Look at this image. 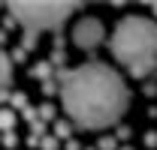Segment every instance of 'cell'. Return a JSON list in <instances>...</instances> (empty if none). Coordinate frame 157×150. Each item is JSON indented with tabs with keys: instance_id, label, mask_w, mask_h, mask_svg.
Instances as JSON below:
<instances>
[{
	"instance_id": "cell-12",
	"label": "cell",
	"mask_w": 157,
	"mask_h": 150,
	"mask_svg": "<svg viewBox=\"0 0 157 150\" xmlns=\"http://www.w3.org/2000/svg\"><path fill=\"white\" fill-rule=\"evenodd\" d=\"M12 105H15V108H27V96L24 93H12Z\"/></svg>"
},
{
	"instance_id": "cell-4",
	"label": "cell",
	"mask_w": 157,
	"mask_h": 150,
	"mask_svg": "<svg viewBox=\"0 0 157 150\" xmlns=\"http://www.w3.org/2000/svg\"><path fill=\"white\" fill-rule=\"evenodd\" d=\"M103 39H106V27H103V21L94 18V15H85V18H78L76 24H73V42H76L82 51L100 48Z\"/></svg>"
},
{
	"instance_id": "cell-1",
	"label": "cell",
	"mask_w": 157,
	"mask_h": 150,
	"mask_svg": "<svg viewBox=\"0 0 157 150\" xmlns=\"http://www.w3.org/2000/svg\"><path fill=\"white\" fill-rule=\"evenodd\" d=\"M60 105L76 129H109L130 108V87L115 66L91 60L78 69H58Z\"/></svg>"
},
{
	"instance_id": "cell-11",
	"label": "cell",
	"mask_w": 157,
	"mask_h": 150,
	"mask_svg": "<svg viewBox=\"0 0 157 150\" xmlns=\"http://www.w3.org/2000/svg\"><path fill=\"white\" fill-rule=\"evenodd\" d=\"M39 147H42V150H55V147H58V138H55V135H42Z\"/></svg>"
},
{
	"instance_id": "cell-5",
	"label": "cell",
	"mask_w": 157,
	"mask_h": 150,
	"mask_svg": "<svg viewBox=\"0 0 157 150\" xmlns=\"http://www.w3.org/2000/svg\"><path fill=\"white\" fill-rule=\"evenodd\" d=\"M9 84H12V54H3V99H9Z\"/></svg>"
},
{
	"instance_id": "cell-18",
	"label": "cell",
	"mask_w": 157,
	"mask_h": 150,
	"mask_svg": "<svg viewBox=\"0 0 157 150\" xmlns=\"http://www.w3.org/2000/svg\"><path fill=\"white\" fill-rule=\"evenodd\" d=\"M151 12H154V15H157V3H151Z\"/></svg>"
},
{
	"instance_id": "cell-17",
	"label": "cell",
	"mask_w": 157,
	"mask_h": 150,
	"mask_svg": "<svg viewBox=\"0 0 157 150\" xmlns=\"http://www.w3.org/2000/svg\"><path fill=\"white\" fill-rule=\"evenodd\" d=\"M118 138H130V129L127 126H118Z\"/></svg>"
},
{
	"instance_id": "cell-10",
	"label": "cell",
	"mask_w": 157,
	"mask_h": 150,
	"mask_svg": "<svg viewBox=\"0 0 157 150\" xmlns=\"http://www.w3.org/2000/svg\"><path fill=\"white\" fill-rule=\"evenodd\" d=\"M97 150H115V135H103L100 144H97Z\"/></svg>"
},
{
	"instance_id": "cell-9",
	"label": "cell",
	"mask_w": 157,
	"mask_h": 150,
	"mask_svg": "<svg viewBox=\"0 0 157 150\" xmlns=\"http://www.w3.org/2000/svg\"><path fill=\"white\" fill-rule=\"evenodd\" d=\"M12 126H15V111L3 108V132H12Z\"/></svg>"
},
{
	"instance_id": "cell-3",
	"label": "cell",
	"mask_w": 157,
	"mask_h": 150,
	"mask_svg": "<svg viewBox=\"0 0 157 150\" xmlns=\"http://www.w3.org/2000/svg\"><path fill=\"white\" fill-rule=\"evenodd\" d=\"M6 9L24 27L21 48L30 51V48H36L39 30H60V24L78 9V3H27V0H18V3H6Z\"/></svg>"
},
{
	"instance_id": "cell-16",
	"label": "cell",
	"mask_w": 157,
	"mask_h": 150,
	"mask_svg": "<svg viewBox=\"0 0 157 150\" xmlns=\"http://www.w3.org/2000/svg\"><path fill=\"white\" fill-rule=\"evenodd\" d=\"M24 54H27L24 48H15V51H12V60H24Z\"/></svg>"
},
{
	"instance_id": "cell-6",
	"label": "cell",
	"mask_w": 157,
	"mask_h": 150,
	"mask_svg": "<svg viewBox=\"0 0 157 150\" xmlns=\"http://www.w3.org/2000/svg\"><path fill=\"white\" fill-rule=\"evenodd\" d=\"M30 75H33V78H42V81H48V75H52V63H48V60H39L36 66H30Z\"/></svg>"
},
{
	"instance_id": "cell-7",
	"label": "cell",
	"mask_w": 157,
	"mask_h": 150,
	"mask_svg": "<svg viewBox=\"0 0 157 150\" xmlns=\"http://www.w3.org/2000/svg\"><path fill=\"white\" fill-rule=\"evenodd\" d=\"M70 135H73V126H70L67 120H55V138H60V141H70Z\"/></svg>"
},
{
	"instance_id": "cell-19",
	"label": "cell",
	"mask_w": 157,
	"mask_h": 150,
	"mask_svg": "<svg viewBox=\"0 0 157 150\" xmlns=\"http://www.w3.org/2000/svg\"><path fill=\"white\" fill-rule=\"evenodd\" d=\"M121 150H133V147H121Z\"/></svg>"
},
{
	"instance_id": "cell-15",
	"label": "cell",
	"mask_w": 157,
	"mask_h": 150,
	"mask_svg": "<svg viewBox=\"0 0 157 150\" xmlns=\"http://www.w3.org/2000/svg\"><path fill=\"white\" fill-rule=\"evenodd\" d=\"M3 135H6V138H3V144L12 150V147H15V135H12V132H3Z\"/></svg>"
},
{
	"instance_id": "cell-2",
	"label": "cell",
	"mask_w": 157,
	"mask_h": 150,
	"mask_svg": "<svg viewBox=\"0 0 157 150\" xmlns=\"http://www.w3.org/2000/svg\"><path fill=\"white\" fill-rule=\"evenodd\" d=\"M109 51L133 78H148L157 72V21L142 15H124L115 24Z\"/></svg>"
},
{
	"instance_id": "cell-8",
	"label": "cell",
	"mask_w": 157,
	"mask_h": 150,
	"mask_svg": "<svg viewBox=\"0 0 157 150\" xmlns=\"http://www.w3.org/2000/svg\"><path fill=\"white\" fill-rule=\"evenodd\" d=\"M36 117L42 120V123H48V120H55V105H52V102H42V105L36 108Z\"/></svg>"
},
{
	"instance_id": "cell-13",
	"label": "cell",
	"mask_w": 157,
	"mask_h": 150,
	"mask_svg": "<svg viewBox=\"0 0 157 150\" xmlns=\"http://www.w3.org/2000/svg\"><path fill=\"white\" fill-rule=\"evenodd\" d=\"M145 147H157V132H145Z\"/></svg>"
},
{
	"instance_id": "cell-14",
	"label": "cell",
	"mask_w": 157,
	"mask_h": 150,
	"mask_svg": "<svg viewBox=\"0 0 157 150\" xmlns=\"http://www.w3.org/2000/svg\"><path fill=\"white\" fill-rule=\"evenodd\" d=\"M145 96H151V99L157 96V84H154V81H148V84H145Z\"/></svg>"
}]
</instances>
